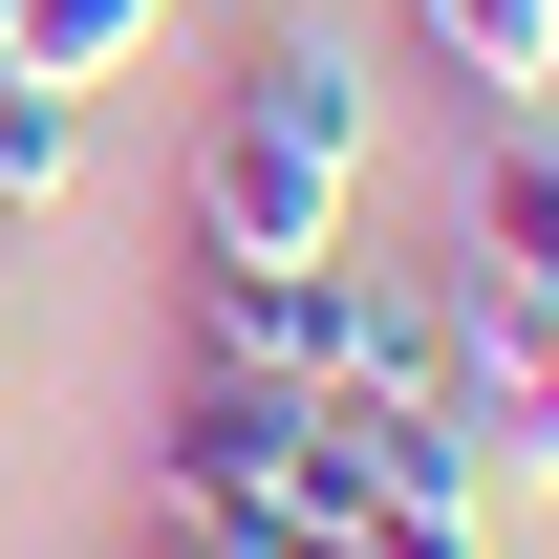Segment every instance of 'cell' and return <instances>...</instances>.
I'll return each instance as SVG.
<instances>
[{"mask_svg": "<svg viewBox=\"0 0 559 559\" xmlns=\"http://www.w3.org/2000/svg\"><path fill=\"white\" fill-rule=\"evenodd\" d=\"M345 194H366V44L345 22L237 44V86L194 130V259H323Z\"/></svg>", "mask_w": 559, "mask_h": 559, "instance_id": "1", "label": "cell"}, {"mask_svg": "<svg viewBox=\"0 0 559 559\" xmlns=\"http://www.w3.org/2000/svg\"><path fill=\"white\" fill-rule=\"evenodd\" d=\"M301 409H323V388L194 366L173 430H151V516H173V538H259V516H301Z\"/></svg>", "mask_w": 559, "mask_h": 559, "instance_id": "2", "label": "cell"}, {"mask_svg": "<svg viewBox=\"0 0 559 559\" xmlns=\"http://www.w3.org/2000/svg\"><path fill=\"white\" fill-rule=\"evenodd\" d=\"M194 366H259V388H345L366 366V259H194Z\"/></svg>", "mask_w": 559, "mask_h": 559, "instance_id": "3", "label": "cell"}, {"mask_svg": "<svg viewBox=\"0 0 559 559\" xmlns=\"http://www.w3.org/2000/svg\"><path fill=\"white\" fill-rule=\"evenodd\" d=\"M452 409H474V474H559V301L516 280H452Z\"/></svg>", "mask_w": 559, "mask_h": 559, "instance_id": "4", "label": "cell"}, {"mask_svg": "<svg viewBox=\"0 0 559 559\" xmlns=\"http://www.w3.org/2000/svg\"><path fill=\"white\" fill-rule=\"evenodd\" d=\"M474 280L559 301V108H495V151H474Z\"/></svg>", "mask_w": 559, "mask_h": 559, "instance_id": "5", "label": "cell"}, {"mask_svg": "<svg viewBox=\"0 0 559 559\" xmlns=\"http://www.w3.org/2000/svg\"><path fill=\"white\" fill-rule=\"evenodd\" d=\"M409 44L474 108H559V0H409Z\"/></svg>", "mask_w": 559, "mask_h": 559, "instance_id": "6", "label": "cell"}, {"mask_svg": "<svg viewBox=\"0 0 559 559\" xmlns=\"http://www.w3.org/2000/svg\"><path fill=\"white\" fill-rule=\"evenodd\" d=\"M151 22H173V0H0V66L108 86V66H151Z\"/></svg>", "mask_w": 559, "mask_h": 559, "instance_id": "7", "label": "cell"}, {"mask_svg": "<svg viewBox=\"0 0 559 559\" xmlns=\"http://www.w3.org/2000/svg\"><path fill=\"white\" fill-rule=\"evenodd\" d=\"M66 173H86V86H44V66H0V194L44 215Z\"/></svg>", "mask_w": 559, "mask_h": 559, "instance_id": "8", "label": "cell"}, {"mask_svg": "<svg viewBox=\"0 0 559 559\" xmlns=\"http://www.w3.org/2000/svg\"><path fill=\"white\" fill-rule=\"evenodd\" d=\"M0 237H22V194H0Z\"/></svg>", "mask_w": 559, "mask_h": 559, "instance_id": "9", "label": "cell"}, {"mask_svg": "<svg viewBox=\"0 0 559 559\" xmlns=\"http://www.w3.org/2000/svg\"><path fill=\"white\" fill-rule=\"evenodd\" d=\"M173 559H215V538H173Z\"/></svg>", "mask_w": 559, "mask_h": 559, "instance_id": "10", "label": "cell"}]
</instances>
